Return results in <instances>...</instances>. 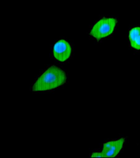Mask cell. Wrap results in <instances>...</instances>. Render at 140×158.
Segmentation results:
<instances>
[{
  "instance_id": "6da1fadb",
  "label": "cell",
  "mask_w": 140,
  "mask_h": 158,
  "mask_svg": "<svg viewBox=\"0 0 140 158\" xmlns=\"http://www.w3.org/2000/svg\"><path fill=\"white\" fill-rule=\"evenodd\" d=\"M67 78L63 69L56 66H52L35 82L32 87V91H45L56 89L64 84Z\"/></svg>"
},
{
  "instance_id": "7a4b0ae2",
  "label": "cell",
  "mask_w": 140,
  "mask_h": 158,
  "mask_svg": "<svg viewBox=\"0 0 140 158\" xmlns=\"http://www.w3.org/2000/svg\"><path fill=\"white\" fill-rule=\"evenodd\" d=\"M117 20L116 18H101L93 26L90 34L97 41L109 36L114 31Z\"/></svg>"
},
{
  "instance_id": "3957f363",
  "label": "cell",
  "mask_w": 140,
  "mask_h": 158,
  "mask_svg": "<svg viewBox=\"0 0 140 158\" xmlns=\"http://www.w3.org/2000/svg\"><path fill=\"white\" fill-rule=\"evenodd\" d=\"M125 139L121 138L111 141L106 142L102 145V152L104 158L117 157L123 149Z\"/></svg>"
},
{
  "instance_id": "277c9868",
  "label": "cell",
  "mask_w": 140,
  "mask_h": 158,
  "mask_svg": "<svg viewBox=\"0 0 140 158\" xmlns=\"http://www.w3.org/2000/svg\"><path fill=\"white\" fill-rule=\"evenodd\" d=\"M53 56L57 61L63 62L70 57L72 48L70 44L65 40H61L55 44L53 47Z\"/></svg>"
},
{
  "instance_id": "5b68a950",
  "label": "cell",
  "mask_w": 140,
  "mask_h": 158,
  "mask_svg": "<svg viewBox=\"0 0 140 158\" xmlns=\"http://www.w3.org/2000/svg\"><path fill=\"white\" fill-rule=\"evenodd\" d=\"M129 40L132 48L140 50V27H134L129 31Z\"/></svg>"
},
{
  "instance_id": "8992f818",
  "label": "cell",
  "mask_w": 140,
  "mask_h": 158,
  "mask_svg": "<svg viewBox=\"0 0 140 158\" xmlns=\"http://www.w3.org/2000/svg\"><path fill=\"white\" fill-rule=\"evenodd\" d=\"M90 158H104V155L101 152H94L91 154Z\"/></svg>"
}]
</instances>
